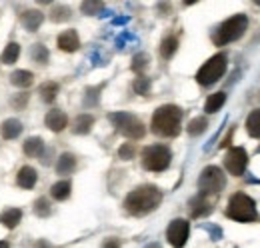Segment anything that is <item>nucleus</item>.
<instances>
[{"label":"nucleus","mask_w":260,"mask_h":248,"mask_svg":"<svg viewBox=\"0 0 260 248\" xmlns=\"http://www.w3.org/2000/svg\"><path fill=\"white\" fill-rule=\"evenodd\" d=\"M162 202V192L152 184L138 186L124 198V208L132 216H144L156 210Z\"/></svg>","instance_id":"f257e3e1"},{"label":"nucleus","mask_w":260,"mask_h":248,"mask_svg":"<svg viewBox=\"0 0 260 248\" xmlns=\"http://www.w3.org/2000/svg\"><path fill=\"white\" fill-rule=\"evenodd\" d=\"M152 132L162 138H174L182 130V110L174 104H164L152 114Z\"/></svg>","instance_id":"f03ea898"},{"label":"nucleus","mask_w":260,"mask_h":248,"mask_svg":"<svg viewBox=\"0 0 260 248\" xmlns=\"http://www.w3.org/2000/svg\"><path fill=\"white\" fill-rule=\"evenodd\" d=\"M226 216L236 220V222H254L258 218V210H256V202L244 194V192H236L230 196L226 206Z\"/></svg>","instance_id":"7ed1b4c3"},{"label":"nucleus","mask_w":260,"mask_h":248,"mask_svg":"<svg viewBox=\"0 0 260 248\" xmlns=\"http://www.w3.org/2000/svg\"><path fill=\"white\" fill-rule=\"evenodd\" d=\"M246 28H248V18H246V14H234V16H230L228 20H224V22L216 28L212 40H214L216 46H224L228 42H234V40L242 38Z\"/></svg>","instance_id":"20e7f679"},{"label":"nucleus","mask_w":260,"mask_h":248,"mask_svg":"<svg viewBox=\"0 0 260 248\" xmlns=\"http://www.w3.org/2000/svg\"><path fill=\"white\" fill-rule=\"evenodd\" d=\"M108 120L114 124V128L122 136H126L130 140H140L146 134V128H144L142 120L136 118L134 114H128V112H112V114H108Z\"/></svg>","instance_id":"39448f33"},{"label":"nucleus","mask_w":260,"mask_h":248,"mask_svg":"<svg viewBox=\"0 0 260 248\" xmlns=\"http://www.w3.org/2000/svg\"><path fill=\"white\" fill-rule=\"evenodd\" d=\"M226 60L228 58L224 52L214 54L212 58H208V60L200 66V70L196 72L198 84H202V86H212L214 82H218V80L224 76V72H226V64H228Z\"/></svg>","instance_id":"423d86ee"},{"label":"nucleus","mask_w":260,"mask_h":248,"mask_svg":"<svg viewBox=\"0 0 260 248\" xmlns=\"http://www.w3.org/2000/svg\"><path fill=\"white\" fill-rule=\"evenodd\" d=\"M170 160H172V152L164 144H152L142 150V166L148 172H162L170 166Z\"/></svg>","instance_id":"0eeeda50"},{"label":"nucleus","mask_w":260,"mask_h":248,"mask_svg":"<svg viewBox=\"0 0 260 248\" xmlns=\"http://www.w3.org/2000/svg\"><path fill=\"white\" fill-rule=\"evenodd\" d=\"M226 186V174L218 166H206L198 176V190L204 196L218 194Z\"/></svg>","instance_id":"6e6552de"},{"label":"nucleus","mask_w":260,"mask_h":248,"mask_svg":"<svg viewBox=\"0 0 260 248\" xmlns=\"http://www.w3.org/2000/svg\"><path fill=\"white\" fill-rule=\"evenodd\" d=\"M246 164H248V154L242 146H234L230 148L224 156V168L232 176H242L244 170H246Z\"/></svg>","instance_id":"1a4fd4ad"},{"label":"nucleus","mask_w":260,"mask_h":248,"mask_svg":"<svg viewBox=\"0 0 260 248\" xmlns=\"http://www.w3.org/2000/svg\"><path fill=\"white\" fill-rule=\"evenodd\" d=\"M188 232H190L188 220L176 218V220H172V222L168 224V228H166V238H168V242L174 248H182L186 244V240H188Z\"/></svg>","instance_id":"9d476101"},{"label":"nucleus","mask_w":260,"mask_h":248,"mask_svg":"<svg viewBox=\"0 0 260 248\" xmlns=\"http://www.w3.org/2000/svg\"><path fill=\"white\" fill-rule=\"evenodd\" d=\"M210 210H212V202H210L208 196H204V194H198V196H194V198L188 202V212H190L192 218L206 216V214H210Z\"/></svg>","instance_id":"9b49d317"},{"label":"nucleus","mask_w":260,"mask_h":248,"mask_svg":"<svg viewBox=\"0 0 260 248\" xmlns=\"http://www.w3.org/2000/svg\"><path fill=\"white\" fill-rule=\"evenodd\" d=\"M44 122L46 126L52 130V132H62L66 126H68V116H66L62 110H50L48 114H46V118H44Z\"/></svg>","instance_id":"f8f14e48"},{"label":"nucleus","mask_w":260,"mask_h":248,"mask_svg":"<svg viewBox=\"0 0 260 248\" xmlns=\"http://www.w3.org/2000/svg\"><path fill=\"white\" fill-rule=\"evenodd\" d=\"M58 48L64 52H76L80 48V38L76 30H66L58 36Z\"/></svg>","instance_id":"ddd939ff"},{"label":"nucleus","mask_w":260,"mask_h":248,"mask_svg":"<svg viewBox=\"0 0 260 248\" xmlns=\"http://www.w3.org/2000/svg\"><path fill=\"white\" fill-rule=\"evenodd\" d=\"M42 20H44V14L40 12V10H26V12H22V16H20V22L24 24V28L30 32H36L40 28V24H42Z\"/></svg>","instance_id":"4468645a"},{"label":"nucleus","mask_w":260,"mask_h":248,"mask_svg":"<svg viewBox=\"0 0 260 248\" xmlns=\"http://www.w3.org/2000/svg\"><path fill=\"white\" fill-rule=\"evenodd\" d=\"M36 180H38V174H36V170H34L32 166H22V168L18 170V174H16L18 186H20V188H26V190L34 188Z\"/></svg>","instance_id":"2eb2a0df"},{"label":"nucleus","mask_w":260,"mask_h":248,"mask_svg":"<svg viewBox=\"0 0 260 248\" xmlns=\"http://www.w3.org/2000/svg\"><path fill=\"white\" fill-rule=\"evenodd\" d=\"M20 132H22V122L16 120V118H8L0 126V134H2L4 140H14V138L20 136Z\"/></svg>","instance_id":"dca6fc26"},{"label":"nucleus","mask_w":260,"mask_h":248,"mask_svg":"<svg viewBox=\"0 0 260 248\" xmlns=\"http://www.w3.org/2000/svg\"><path fill=\"white\" fill-rule=\"evenodd\" d=\"M92 126H94V116L92 114H80L72 122V132L74 134H88L92 130Z\"/></svg>","instance_id":"f3484780"},{"label":"nucleus","mask_w":260,"mask_h":248,"mask_svg":"<svg viewBox=\"0 0 260 248\" xmlns=\"http://www.w3.org/2000/svg\"><path fill=\"white\" fill-rule=\"evenodd\" d=\"M10 82L14 86H18V88H28L34 82V74L30 70H14L10 74Z\"/></svg>","instance_id":"a211bd4d"},{"label":"nucleus","mask_w":260,"mask_h":248,"mask_svg":"<svg viewBox=\"0 0 260 248\" xmlns=\"http://www.w3.org/2000/svg\"><path fill=\"white\" fill-rule=\"evenodd\" d=\"M22 220V210L20 208H6L2 214H0V222L6 226V228H16L18 222Z\"/></svg>","instance_id":"6ab92c4d"},{"label":"nucleus","mask_w":260,"mask_h":248,"mask_svg":"<svg viewBox=\"0 0 260 248\" xmlns=\"http://www.w3.org/2000/svg\"><path fill=\"white\" fill-rule=\"evenodd\" d=\"M22 150H24V154L30 156V158H34V156H40V154H42V150H44V140H42L40 136H32V138L24 140Z\"/></svg>","instance_id":"aec40b11"},{"label":"nucleus","mask_w":260,"mask_h":248,"mask_svg":"<svg viewBox=\"0 0 260 248\" xmlns=\"http://www.w3.org/2000/svg\"><path fill=\"white\" fill-rule=\"evenodd\" d=\"M224 102H226V94L224 92H214L210 94L208 98H206V104H204V110L208 112V114H214V112H218L222 106H224Z\"/></svg>","instance_id":"412c9836"},{"label":"nucleus","mask_w":260,"mask_h":248,"mask_svg":"<svg viewBox=\"0 0 260 248\" xmlns=\"http://www.w3.org/2000/svg\"><path fill=\"white\" fill-rule=\"evenodd\" d=\"M74 168H76V156L70 154V152L60 154L58 162H56V172L58 174H72Z\"/></svg>","instance_id":"4be33fe9"},{"label":"nucleus","mask_w":260,"mask_h":248,"mask_svg":"<svg viewBox=\"0 0 260 248\" xmlns=\"http://www.w3.org/2000/svg\"><path fill=\"white\" fill-rule=\"evenodd\" d=\"M70 190H72V184H70L68 180H60V182L52 184L50 196H52L54 200H66V198L70 196Z\"/></svg>","instance_id":"5701e85b"},{"label":"nucleus","mask_w":260,"mask_h":248,"mask_svg":"<svg viewBox=\"0 0 260 248\" xmlns=\"http://www.w3.org/2000/svg\"><path fill=\"white\" fill-rule=\"evenodd\" d=\"M178 50V38L176 36H166L162 42H160V54H162V58H172L174 56V52Z\"/></svg>","instance_id":"b1692460"},{"label":"nucleus","mask_w":260,"mask_h":248,"mask_svg":"<svg viewBox=\"0 0 260 248\" xmlns=\"http://www.w3.org/2000/svg\"><path fill=\"white\" fill-rule=\"evenodd\" d=\"M246 132L252 136V138H260V108L258 110H252L246 118Z\"/></svg>","instance_id":"393cba45"},{"label":"nucleus","mask_w":260,"mask_h":248,"mask_svg":"<svg viewBox=\"0 0 260 248\" xmlns=\"http://www.w3.org/2000/svg\"><path fill=\"white\" fill-rule=\"evenodd\" d=\"M18 56H20V46L16 42H8L4 52H2V56H0V60L4 62V64H14V62L18 60Z\"/></svg>","instance_id":"a878e982"},{"label":"nucleus","mask_w":260,"mask_h":248,"mask_svg":"<svg viewBox=\"0 0 260 248\" xmlns=\"http://www.w3.org/2000/svg\"><path fill=\"white\" fill-rule=\"evenodd\" d=\"M38 92H40V98H42L46 104H50V102H54V98H56V94H58V84H56V82H44Z\"/></svg>","instance_id":"bb28decb"},{"label":"nucleus","mask_w":260,"mask_h":248,"mask_svg":"<svg viewBox=\"0 0 260 248\" xmlns=\"http://www.w3.org/2000/svg\"><path fill=\"white\" fill-rule=\"evenodd\" d=\"M206 128H208V120L204 118V116H198V118H192L190 124H188V134L190 136H200L202 132H206Z\"/></svg>","instance_id":"cd10ccee"},{"label":"nucleus","mask_w":260,"mask_h":248,"mask_svg":"<svg viewBox=\"0 0 260 248\" xmlns=\"http://www.w3.org/2000/svg\"><path fill=\"white\" fill-rule=\"evenodd\" d=\"M30 58H32L36 64H46L48 62V50L44 44H34L30 48Z\"/></svg>","instance_id":"c85d7f7f"},{"label":"nucleus","mask_w":260,"mask_h":248,"mask_svg":"<svg viewBox=\"0 0 260 248\" xmlns=\"http://www.w3.org/2000/svg\"><path fill=\"white\" fill-rule=\"evenodd\" d=\"M132 88H134L136 94H148V90H150V78H146L144 74L136 76L134 82H132Z\"/></svg>","instance_id":"c756f323"},{"label":"nucleus","mask_w":260,"mask_h":248,"mask_svg":"<svg viewBox=\"0 0 260 248\" xmlns=\"http://www.w3.org/2000/svg\"><path fill=\"white\" fill-rule=\"evenodd\" d=\"M70 18V10L62 6V4H58V6H54L52 8V12H50V20L52 22H66Z\"/></svg>","instance_id":"7c9ffc66"},{"label":"nucleus","mask_w":260,"mask_h":248,"mask_svg":"<svg viewBox=\"0 0 260 248\" xmlns=\"http://www.w3.org/2000/svg\"><path fill=\"white\" fill-rule=\"evenodd\" d=\"M148 54H144V52H140V54H136L134 58H132V70L134 72H138V76L142 74V70H146V66H148Z\"/></svg>","instance_id":"2f4dec72"},{"label":"nucleus","mask_w":260,"mask_h":248,"mask_svg":"<svg viewBox=\"0 0 260 248\" xmlns=\"http://www.w3.org/2000/svg\"><path fill=\"white\" fill-rule=\"evenodd\" d=\"M34 212H36V216L44 218L52 212V208H50V204H48V200H46V198H38V200L34 202Z\"/></svg>","instance_id":"473e14b6"},{"label":"nucleus","mask_w":260,"mask_h":248,"mask_svg":"<svg viewBox=\"0 0 260 248\" xmlns=\"http://www.w3.org/2000/svg\"><path fill=\"white\" fill-rule=\"evenodd\" d=\"M80 10H82L84 14H88V16H94V14L104 10V4H102V2H82V4H80Z\"/></svg>","instance_id":"72a5a7b5"},{"label":"nucleus","mask_w":260,"mask_h":248,"mask_svg":"<svg viewBox=\"0 0 260 248\" xmlns=\"http://www.w3.org/2000/svg\"><path fill=\"white\" fill-rule=\"evenodd\" d=\"M134 154H136V146L132 142H126L118 148V158H122V160H132Z\"/></svg>","instance_id":"f704fd0d"},{"label":"nucleus","mask_w":260,"mask_h":248,"mask_svg":"<svg viewBox=\"0 0 260 248\" xmlns=\"http://www.w3.org/2000/svg\"><path fill=\"white\" fill-rule=\"evenodd\" d=\"M26 100H28V94H18V96L14 98V106H16V108H22V106L26 104Z\"/></svg>","instance_id":"c9c22d12"},{"label":"nucleus","mask_w":260,"mask_h":248,"mask_svg":"<svg viewBox=\"0 0 260 248\" xmlns=\"http://www.w3.org/2000/svg\"><path fill=\"white\" fill-rule=\"evenodd\" d=\"M102 248H120V240L118 238H106Z\"/></svg>","instance_id":"e433bc0d"},{"label":"nucleus","mask_w":260,"mask_h":248,"mask_svg":"<svg viewBox=\"0 0 260 248\" xmlns=\"http://www.w3.org/2000/svg\"><path fill=\"white\" fill-rule=\"evenodd\" d=\"M232 134H234V126H232V128L228 130V134H226V136H224V140L220 142V148H228V146H230V140H232Z\"/></svg>","instance_id":"4c0bfd02"},{"label":"nucleus","mask_w":260,"mask_h":248,"mask_svg":"<svg viewBox=\"0 0 260 248\" xmlns=\"http://www.w3.org/2000/svg\"><path fill=\"white\" fill-rule=\"evenodd\" d=\"M0 248H10V244L6 240H0Z\"/></svg>","instance_id":"58836bf2"},{"label":"nucleus","mask_w":260,"mask_h":248,"mask_svg":"<svg viewBox=\"0 0 260 248\" xmlns=\"http://www.w3.org/2000/svg\"><path fill=\"white\" fill-rule=\"evenodd\" d=\"M146 248H162V246H160L158 242H152V244H148V246H146Z\"/></svg>","instance_id":"ea45409f"}]
</instances>
